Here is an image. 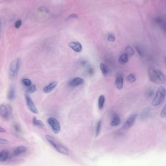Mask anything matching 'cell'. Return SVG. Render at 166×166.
<instances>
[{
    "label": "cell",
    "mask_w": 166,
    "mask_h": 166,
    "mask_svg": "<svg viewBox=\"0 0 166 166\" xmlns=\"http://www.w3.org/2000/svg\"><path fill=\"white\" fill-rule=\"evenodd\" d=\"M21 61L20 58L15 59L13 61H12L10 65V73L9 76L11 80H13L17 75L20 68Z\"/></svg>",
    "instance_id": "4"
},
{
    "label": "cell",
    "mask_w": 166,
    "mask_h": 166,
    "mask_svg": "<svg viewBox=\"0 0 166 166\" xmlns=\"http://www.w3.org/2000/svg\"><path fill=\"white\" fill-rule=\"evenodd\" d=\"M8 143H9V141H8V140L0 137V144L5 145V144H8Z\"/></svg>",
    "instance_id": "31"
},
{
    "label": "cell",
    "mask_w": 166,
    "mask_h": 166,
    "mask_svg": "<svg viewBox=\"0 0 166 166\" xmlns=\"http://www.w3.org/2000/svg\"><path fill=\"white\" fill-rule=\"evenodd\" d=\"M166 97V89L164 86H160L157 90L152 101V105L157 106L163 103Z\"/></svg>",
    "instance_id": "3"
},
{
    "label": "cell",
    "mask_w": 166,
    "mask_h": 166,
    "mask_svg": "<svg viewBox=\"0 0 166 166\" xmlns=\"http://www.w3.org/2000/svg\"><path fill=\"white\" fill-rule=\"evenodd\" d=\"M84 82V80L81 78H76L71 80L69 83V85L71 87H76L80 85H82Z\"/></svg>",
    "instance_id": "9"
},
{
    "label": "cell",
    "mask_w": 166,
    "mask_h": 166,
    "mask_svg": "<svg viewBox=\"0 0 166 166\" xmlns=\"http://www.w3.org/2000/svg\"><path fill=\"white\" fill-rule=\"evenodd\" d=\"M57 85H58V82H53L52 83H50L49 84L44 87V92L45 93H46V94L51 92L56 87Z\"/></svg>",
    "instance_id": "13"
},
{
    "label": "cell",
    "mask_w": 166,
    "mask_h": 166,
    "mask_svg": "<svg viewBox=\"0 0 166 166\" xmlns=\"http://www.w3.org/2000/svg\"><path fill=\"white\" fill-rule=\"evenodd\" d=\"M69 47L77 53H79L82 50V46L78 42H71L68 44Z\"/></svg>",
    "instance_id": "8"
},
{
    "label": "cell",
    "mask_w": 166,
    "mask_h": 166,
    "mask_svg": "<svg viewBox=\"0 0 166 166\" xmlns=\"http://www.w3.org/2000/svg\"><path fill=\"white\" fill-rule=\"evenodd\" d=\"M27 151V147L25 146H18L14 149L13 152V154L14 156H19L22 154L25 153Z\"/></svg>",
    "instance_id": "10"
},
{
    "label": "cell",
    "mask_w": 166,
    "mask_h": 166,
    "mask_svg": "<svg viewBox=\"0 0 166 166\" xmlns=\"http://www.w3.org/2000/svg\"><path fill=\"white\" fill-rule=\"evenodd\" d=\"M9 116V112L7 107L5 104L0 105V116L3 118H8Z\"/></svg>",
    "instance_id": "12"
},
{
    "label": "cell",
    "mask_w": 166,
    "mask_h": 166,
    "mask_svg": "<svg viewBox=\"0 0 166 166\" xmlns=\"http://www.w3.org/2000/svg\"><path fill=\"white\" fill-rule=\"evenodd\" d=\"M22 84L26 87H30V86H31V81L30 80H29V79L24 78V79L22 80Z\"/></svg>",
    "instance_id": "24"
},
{
    "label": "cell",
    "mask_w": 166,
    "mask_h": 166,
    "mask_svg": "<svg viewBox=\"0 0 166 166\" xmlns=\"http://www.w3.org/2000/svg\"><path fill=\"white\" fill-rule=\"evenodd\" d=\"M135 48H136V50L138 52V53L139 54L140 56H142L144 53H143V51L142 49L141 48V47L139 46H135Z\"/></svg>",
    "instance_id": "27"
},
{
    "label": "cell",
    "mask_w": 166,
    "mask_h": 166,
    "mask_svg": "<svg viewBox=\"0 0 166 166\" xmlns=\"http://www.w3.org/2000/svg\"><path fill=\"white\" fill-rule=\"evenodd\" d=\"M148 75L150 81L156 84H161L165 81V76L163 73L152 67L148 69Z\"/></svg>",
    "instance_id": "1"
},
{
    "label": "cell",
    "mask_w": 166,
    "mask_h": 166,
    "mask_svg": "<svg viewBox=\"0 0 166 166\" xmlns=\"http://www.w3.org/2000/svg\"><path fill=\"white\" fill-rule=\"evenodd\" d=\"M147 95L149 96V97H152L153 96V95H154V92L152 90L149 91V92L148 93V94H147Z\"/></svg>",
    "instance_id": "34"
},
{
    "label": "cell",
    "mask_w": 166,
    "mask_h": 166,
    "mask_svg": "<svg viewBox=\"0 0 166 166\" xmlns=\"http://www.w3.org/2000/svg\"><path fill=\"white\" fill-rule=\"evenodd\" d=\"M38 10L39 12H45L47 13H48L49 12L48 10L45 7H40L38 8Z\"/></svg>",
    "instance_id": "28"
},
{
    "label": "cell",
    "mask_w": 166,
    "mask_h": 166,
    "mask_svg": "<svg viewBox=\"0 0 166 166\" xmlns=\"http://www.w3.org/2000/svg\"><path fill=\"white\" fill-rule=\"evenodd\" d=\"M149 110L148 108H146L145 110L142 112V114H141V118L142 119H144L145 118H147L148 115L149 114Z\"/></svg>",
    "instance_id": "25"
},
{
    "label": "cell",
    "mask_w": 166,
    "mask_h": 166,
    "mask_svg": "<svg viewBox=\"0 0 166 166\" xmlns=\"http://www.w3.org/2000/svg\"><path fill=\"white\" fill-rule=\"evenodd\" d=\"M10 155L9 152L6 150H2L0 152V162H4L8 159Z\"/></svg>",
    "instance_id": "15"
},
{
    "label": "cell",
    "mask_w": 166,
    "mask_h": 166,
    "mask_svg": "<svg viewBox=\"0 0 166 166\" xmlns=\"http://www.w3.org/2000/svg\"><path fill=\"white\" fill-rule=\"evenodd\" d=\"M123 77L122 76V74H118L116 76V80L115 82V85L116 88H118V89H121L123 86Z\"/></svg>",
    "instance_id": "11"
},
{
    "label": "cell",
    "mask_w": 166,
    "mask_h": 166,
    "mask_svg": "<svg viewBox=\"0 0 166 166\" xmlns=\"http://www.w3.org/2000/svg\"><path fill=\"white\" fill-rule=\"evenodd\" d=\"M125 53L129 56H133L134 55V51L133 49L130 46H127L125 48Z\"/></svg>",
    "instance_id": "21"
},
{
    "label": "cell",
    "mask_w": 166,
    "mask_h": 166,
    "mask_svg": "<svg viewBox=\"0 0 166 166\" xmlns=\"http://www.w3.org/2000/svg\"><path fill=\"white\" fill-rule=\"evenodd\" d=\"M100 68L103 75L104 77L107 76L108 75V74H109V70H108V67L104 63H101L100 65Z\"/></svg>",
    "instance_id": "18"
},
{
    "label": "cell",
    "mask_w": 166,
    "mask_h": 166,
    "mask_svg": "<svg viewBox=\"0 0 166 166\" xmlns=\"http://www.w3.org/2000/svg\"><path fill=\"white\" fill-rule=\"evenodd\" d=\"M15 95V88H14V86H11L8 91V96H7L8 99L11 100L14 99Z\"/></svg>",
    "instance_id": "19"
},
{
    "label": "cell",
    "mask_w": 166,
    "mask_h": 166,
    "mask_svg": "<svg viewBox=\"0 0 166 166\" xmlns=\"http://www.w3.org/2000/svg\"><path fill=\"white\" fill-rule=\"evenodd\" d=\"M120 118H119V116H118V114H115L113 116V119H112V120L110 123V125L112 127L118 126L120 124Z\"/></svg>",
    "instance_id": "14"
},
{
    "label": "cell",
    "mask_w": 166,
    "mask_h": 166,
    "mask_svg": "<svg viewBox=\"0 0 166 166\" xmlns=\"http://www.w3.org/2000/svg\"><path fill=\"white\" fill-rule=\"evenodd\" d=\"M45 138L47 142L60 154L63 155H68L69 154V150L64 147L61 143H60L57 140L50 135H45Z\"/></svg>",
    "instance_id": "2"
},
{
    "label": "cell",
    "mask_w": 166,
    "mask_h": 166,
    "mask_svg": "<svg viewBox=\"0 0 166 166\" xmlns=\"http://www.w3.org/2000/svg\"><path fill=\"white\" fill-rule=\"evenodd\" d=\"M108 40L111 42H114L116 40V38L114 35L110 34L108 36Z\"/></svg>",
    "instance_id": "29"
},
{
    "label": "cell",
    "mask_w": 166,
    "mask_h": 166,
    "mask_svg": "<svg viewBox=\"0 0 166 166\" xmlns=\"http://www.w3.org/2000/svg\"><path fill=\"white\" fill-rule=\"evenodd\" d=\"M25 100L26 104H27V107L31 112L35 114H37L39 113L38 109L37 108L36 106L35 105L33 100L30 97V96H28V95H25Z\"/></svg>",
    "instance_id": "6"
},
{
    "label": "cell",
    "mask_w": 166,
    "mask_h": 166,
    "mask_svg": "<svg viewBox=\"0 0 166 166\" xmlns=\"http://www.w3.org/2000/svg\"><path fill=\"white\" fill-rule=\"evenodd\" d=\"M36 90H37V88H36V86L33 85H31L29 87V88L27 89V92L28 93H33L35 92Z\"/></svg>",
    "instance_id": "26"
},
{
    "label": "cell",
    "mask_w": 166,
    "mask_h": 166,
    "mask_svg": "<svg viewBox=\"0 0 166 166\" xmlns=\"http://www.w3.org/2000/svg\"><path fill=\"white\" fill-rule=\"evenodd\" d=\"M101 125H102L101 121H99V122H97V127H96V135L97 136H98L100 133L101 128Z\"/></svg>",
    "instance_id": "23"
},
{
    "label": "cell",
    "mask_w": 166,
    "mask_h": 166,
    "mask_svg": "<svg viewBox=\"0 0 166 166\" xmlns=\"http://www.w3.org/2000/svg\"><path fill=\"white\" fill-rule=\"evenodd\" d=\"M47 122L52 129V131L54 133L58 134L60 133L61 129V126L60 122L56 118L52 117L49 118L47 119Z\"/></svg>",
    "instance_id": "5"
},
{
    "label": "cell",
    "mask_w": 166,
    "mask_h": 166,
    "mask_svg": "<svg viewBox=\"0 0 166 166\" xmlns=\"http://www.w3.org/2000/svg\"><path fill=\"white\" fill-rule=\"evenodd\" d=\"M5 132H6L5 130L0 126V133H5Z\"/></svg>",
    "instance_id": "35"
},
{
    "label": "cell",
    "mask_w": 166,
    "mask_h": 166,
    "mask_svg": "<svg viewBox=\"0 0 166 166\" xmlns=\"http://www.w3.org/2000/svg\"><path fill=\"white\" fill-rule=\"evenodd\" d=\"M160 116H161V118H165L166 116V106H164V108L161 111V114H160Z\"/></svg>",
    "instance_id": "30"
},
{
    "label": "cell",
    "mask_w": 166,
    "mask_h": 166,
    "mask_svg": "<svg viewBox=\"0 0 166 166\" xmlns=\"http://www.w3.org/2000/svg\"><path fill=\"white\" fill-rule=\"evenodd\" d=\"M129 58V57L126 54H123L121 55L118 59V63L122 65L126 64L128 61Z\"/></svg>",
    "instance_id": "16"
},
{
    "label": "cell",
    "mask_w": 166,
    "mask_h": 166,
    "mask_svg": "<svg viewBox=\"0 0 166 166\" xmlns=\"http://www.w3.org/2000/svg\"><path fill=\"white\" fill-rule=\"evenodd\" d=\"M78 17V15L77 14H73L70 15L69 17H68L67 19H74V18H77Z\"/></svg>",
    "instance_id": "33"
},
{
    "label": "cell",
    "mask_w": 166,
    "mask_h": 166,
    "mask_svg": "<svg viewBox=\"0 0 166 166\" xmlns=\"http://www.w3.org/2000/svg\"><path fill=\"white\" fill-rule=\"evenodd\" d=\"M22 25V20H18L15 24V27L16 28H19Z\"/></svg>",
    "instance_id": "32"
},
{
    "label": "cell",
    "mask_w": 166,
    "mask_h": 166,
    "mask_svg": "<svg viewBox=\"0 0 166 166\" xmlns=\"http://www.w3.org/2000/svg\"><path fill=\"white\" fill-rule=\"evenodd\" d=\"M105 97L103 95H101L99 97V102H98L99 108L100 110H101L102 108H103L104 105V103H105Z\"/></svg>",
    "instance_id": "20"
},
{
    "label": "cell",
    "mask_w": 166,
    "mask_h": 166,
    "mask_svg": "<svg viewBox=\"0 0 166 166\" xmlns=\"http://www.w3.org/2000/svg\"><path fill=\"white\" fill-rule=\"evenodd\" d=\"M137 118V114H133L130 117H129L127 120L126 121L125 123L123 126V129L124 130H128L131 128L135 123Z\"/></svg>",
    "instance_id": "7"
},
{
    "label": "cell",
    "mask_w": 166,
    "mask_h": 166,
    "mask_svg": "<svg viewBox=\"0 0 166 166\" xmlns=\"http://www.w3.org/2000/svg\"><path fill=\"white\" fill-rule=\"evenodd\" d=\"M126 80L129 83H133L136 80V77L133 74H130L127 77Z\"/></svg>",
    "instance_id": "22"
},
{
    "label": "cell",
    "mask_w": 166,
    "mask_h": 166,
    "mask_svg": "<svg viewBox=\"0 0 166 166\" xmlns=\"http://www.w3.org/2000/svg\"><path fill=\"white\" fill-rule=\"evenodd\" d=\"M32 124L35 126L37 127H43L44 126V122L41 120H39L36 118V116H34L32 119Z\"/></svg>",
    "instance_id": "17"
}]
</instances>
